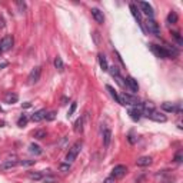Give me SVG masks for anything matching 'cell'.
Wrapping results in <instances>:
<instances>
[{"label":"cell","mask_w":183,"mask_h":183,"mask_svg":"<svg viewBox=\"0 0 183 183\" xmlns=\"http://www.w3.org/2000/svg\"><path fill=\"white\" fill-rule=\"evenodd\" d=\"M150 46V50L157 57L160 59H169V57H175L177 56V50L176 49H169V47H162V46H157V45H149Z\"/></svg>","instance_id":"6da1fadb"},{"label":"cell","mask_w":183,"mask_h":183,"mask_svg":"<svg viewBox=\"0 0 183 183\" xmlns=\"http://www.w3.org/2000/svg\"><path fill=\"white\" fill-rule=\"evenodd\" d=\"M119 99H120V105H123V106H135V107H139V106L142 105L140 100L136 96H132V94H127V93H122L119 96Z\"/></svg>","instance_id":"7a4b0ae2"},{"label":"cell","mask_w":183,"mask_h":183,"mask_svg":"<svg viewBox=\"0 0 183 183\" xmlns=\"http://www.w3.org/2000/svg\"><path fill=\"white\" fill-rule=\"evenodd\" d=\"M80 150H82V142H76V143L69 149V153L66 155V163H73V162L76 160L77 155L80 153Z\"/></svg>","instance_id":"3957f363"},{"label":"cell","mask_w":183,"mask_h":183,"mask_svg":"<svg viewBox=\"0 0 183 183\" xmlns=\"http://www.w3.org/2000/svg\"><path fill=\"white\" fill-rule=\"evenodd\" d=\"M40 76H42V67H40V66H36L34 69H32V72L29 73V76H27V83H29V85H36L40 80Z\"/></svg>","instance_id":"277c9868"},{"label":"cell","mask_w":183,"mask_h":183,"mask_svg":"<svg viewBox=\"0 0 183 183\" xmlns=\"http://www.w3.org/2000/svg\"><path fill=\"white\" fill-rule=\"evenodd\" d=\"M13 43H14L13 36H10V34L4 36L3 39L0 40V52H7V50H10V49L13 47Z\"/></svg>","instance_id":"5b68a950"},{"label":"cell","mask_w":183,"mask_h":183,"mask_svg":"<svg viewBox=\"0 0 183 183\" xmlns=\"http://www.w3.org/2000/svg\"><path fill=\"white\" fill-rule=\"evenodd\" d=\"M144 23H146V29H147V32L152 33V34H156V36H159V33H160V27H159V23H157L156 20L147 19Z\"/></svg>","instance_id":"8992f818"},{"label":"cell","mask_w":183,"mask_h":183,"mask_svg":"<svg viewBox=\"0 0 183 183\" xmlns=\"http://www.w3.org/2000/svg\"><path fill=\"white\" fill-rule=\"evenodd\" d=\"M126 172H127V167H126V166L118 164V166H115L113 170H112V177H115V179H122V177L126 175Z\"/></svg>","instance_id":"52a82bcc"},{"label":"cell","mask_w":183,"mask_h":183,"mask_svg":"<svg viewBox=\"0 0 183 183\" xmlns=\"http://www.w3.org/2000/svg\"><path fill=\"white\" fill-rule=\"evenodd\" d=\"M137 4H139V7H140V10H142L146 16H149V19H152V16H153V13H155V12H153V7H152L147 1H139Z\"/></svg>","instance_id":"ba28073f"},{"label":"cell","mask_w":183,"mask_h":183,"mask_svg":"<svg viewBox=\"0 0 183 183\" xmlns=\"http://www.w3.org/2000/svg\"><path fill=\"white\" fill-rule=\"evenodd\" d=\"M90 12H92L93 19L96 20L99 25H103V23H105V16H103V12H100V10H99V9H96V7H93Z\"/></svg>","instance_id":"9c48e42d"},{"label":"cell","mask_w":183,"mask_h":183,"mask_svg":"<svg viewBox=\"0 0 183 183\" xmlns=\"http://www.w3.org/2000/svg\"><path fill=\"white\" fill-rule=\"evenodd\" d=\"M124 85L127 86L132 92H135V93H136V92H139V85H137V80H135L132 76H129V77L126 79V83H124Z\"/></svg>","instance_id":"30bf717a"},{"label":"cell","mask_w":183,"mask_h":183,"mask_svg":"<svg viewBox=\"0 0 183 183\" xmlns=\"http://www.w3.org/2000/svg\"><path fill=\"white\" fill-rule=\"evenodd\" d=\"M152 160H153V159H152L150 156H142L136 160V164L140 166V167H146V166H150L152 164Z\"/></svg>","instance_id":"8fae6325"},{"label":"cell","mask_w":183,"mask_h":183,"mask_svg":"<svg viewBox=\"0 0 183 183\" xmlns=\"http://www.w3.org/2000/svg\"><path fill=\"white\" fill-rule=\"evenodd\" d=\"M17 100H19V96H17L16 93L9 92V93H6V94H4V102H6L7 105H13V103H16Z\"/></svg>","instance_id":"7c38bea8"},{"label":"cell","mask_w":183,"mask_h":183,"mask_svg":"<svg viewBox=\"0 0 183 183\" xmlns=\"http://www.w3.org/2000/svg\"><path fill=\"white\" fill-rule=\"evenodd\" d=\"M149 118H150L152 120H155V122H162V123H164V122L167 120L164 115H162V113H159V112H156V110L152 112V115L149 116Z\"/></svg>","instance_id":"4fadbf2b"},{"label":"cell","mask_w":183,"mask_h":183,"mask_svg":"<svg viewBox=\"0 0 183 183\" xmlns=\"http://www.w3.org/2000/svg\"><path fill=\"white\" fill-rule=\"evenodd\" d=\"M45 115H46V110H45V109L34 112V113L32 115V120H33V122H36V123H39V122H42V120L45 119Z\"/></svg>","instance_id":"5bb4252c"},{"label":"cell","mask_w":183,"mask_h":183,"mask_svg":"<svg viewBox=\"0 0 183 183\" xmlns=\"http://www.w3.org/2000/svg\"><path fill=\"white\" fill-rule=\"evenodd\" d=\"M99 59V65H100V67H102V70L103 72H107V69H109V63H107V60H106V56L103 54V53H100L97 56Z\"/></svg>","instance_id":"9a60e30c"},{"label":"cell","mask_w":183,"mask_h":183,"mask_svg":"<svg viewBox=\"0 0 183 183\" xmlns=\"http://www.w3.org/2000/svg\"><path fill=\"white\" fill-rule=\"evenodd\" d=\"M110 140H112V130L110 129H105L103 130V144L106 147L110 144Z\"/></svg>","instance_id":"2e32d148"},{"label":"cell","mask_w":183,"mask_h":183,"mask_svg":"<svg viewBox=\"0 0 183 183\" xmlns=\"http://www.w3.org/2000/svg\"><path fill=\"white\" fill-rule=\"evenodd\" d=\"M129 115H130V118L133 120H139V119L142 118V112H140V106H139V109H130L129 110Z\"/></svg>","instance_id":"e0dca14e"},{"label":"cell","mask_w":183,"mask_h":183,"mask_svg":"<svg viewBox=\"0 0 183 183\" xmlns=\"http://www.w3.org/2000/svg\"><path fill=\"white\" fill-rule=\"evenodd\" d=\"M162 109H163L164 112H169V113H175V112H176V105L169 103V102H164L163 105H162Z\"/></svg>","instance_id":"ac0fdd59"},{"label":"cell","mask_w":183,"mask_h":183,"mask_svg":"<svg viewBox=\"0 0 183 183\" xmlns=\"http://www.w3.org/2000/svg\"><path fill=\"white\" fill-rule=\"evenodd\" d=\"M29 152L37 156V155H42V152H43V150L40 149V146H39V144H36V143H30V146H29Z\"/></svg>","instance_id":"d6986e66"},{"label":"cell","mask_w":183,"mask_h":183,"mask_svg":"<svg viewBox=\"0 0 183 183\" xmlns=\"http://www.w3.org/2000/svg\"><path fill=\"white\" fill-rule=\"evenodd\" d=\"M27 176L32 180H42L43 179V172H29Z\"/></svg>","instance_id":"ffe728a7"},{"label":"cell","mask_w":183,"mask_h":183,"mask_svg":"<svg viewBox=\"0 0 183 183\" xmlns=\"http://www.w3.org/2000/svg\"><path fill=\"white\" fill-rule=\"evenodd\" d=\"M130 10H132V13H133V16H135V19L140 23V20H142V17H140V12L137 10V7H136L135 3H130ZM140 25H142V23H140Z\"/></svg>","instance_id":"44dd1931"},{"label":"cell","mask_w":183,"mask_h":183,"mask_svg":"<svg viewBox=\"0 0 183 183\" xmlns=\"http://www.w3.org/2000/svg\"><path fill=\"white\" fill-rule=\"evenodd\" d=\"M46 130H43V129H37V130L33 132V137L34 139H37V140H42V139H45L46 137Z\"/></svg>","instance_id":"7402d4cb"},{"label":"cell","mask_w":183,"mask_h":183,"mask_svg":"<svg viewBox=\"0 0 183 183\" xmlns=\"http://www.w3.org/2000/svg\"><path fill=\"white\" fill-rule=\"evenodd\" d=\"M74 132L76 133H82L83 132V118H79L74 122Z\"/></svg>","instance_id":"603a6c76"},{"label":"cell","mask_w":183,"mask_h":183,"mask_svg":"<svg viewBox=\"0 0 183 183\" xmlns=\"http://www.w3.org/2000/svg\"><path fill=\"white\" fill-rule=\"evenodd\" d=\"M106 90L109 92V94H110L112 97L115 99V100H116V102H118V103H120V99H119V94L118 93H116V90H115V89H113V87H112V86H106Z\"/></svg>","instance_id":"cb8c5ba5"},{"label":"cell","mask_w":183,"mask_h":183,"mask_svg":"<svg viewBox=\"0 0 183 183\" xmlns=\"http://www.w3.org/2000/svg\"><path fill=\"white\" fill-rule=\"evenodd\" d=\"M177 20H179L177 14L175 13V12H170L169 16H167V23H170V25H176Z\"/></svg>","instance_id":"d4e9b609"},{"label":"cell","mask_w":183,"mask_h":183,"mask_svg":"<svg viewBox=\"0 0 183 183\" xmlns=\"http://www.w3.org/2000/svg\"><path fill=\"white\" fill-rule=\"evenodd\" d=\"M17 164H19L17 160H7V162H4V163L1 164V169H10V167H14Z\"/></svg>","instance_id":"484cf974"},{"label":"cell","mask_w":183,"mask_h":183,"mask_svg":"<svg viewBox=\"0 0 183 183\" xmlns=\"http://www.w3.org/2000/svg\"><path fill=\"white\" fill-rule=\"evenodd\" d=\"M54 67H56L59 72H63L65 65H63V60H62V57H56V59H54Z\"/></svg>","instance_id":"4316f807"},{"label":"cell","mask_w":183,"mask_h":183,"mask_svg":"<svg viewBox=\"0 0 183 183\" xmlns=\"http://www.w3.org/2000/svg\"><path fill=\"white\" fill-rule=\"evenodd\" d=\"M107 72L110 73L113 77H118V76H120V70H119L118 66H110V67L107 69Z\"/></svg>","instance_id":"83f0119b"},{"label":"cell","mask_w":183,"mask_h":183,"mask_svg":"<svg viewBox=\"0 0 183 183\" xmlns=\"http://www.w3.org/2000/svg\"><path fill=\"white\" fill-rule=\"evenodd\" d=\"M42 180L45 183H57V177L53 176V175H46V176H43Z\"/></svg>","instance_id":"f1b7e54d"},{"label":"cell","mask_w":183,"mask_h":183,"mask_svg":"<svg viewBox=\"0 0 183 183\" xmlns=\"http://www.w3.org/2000/svg\"><path fill=\"white\" fill-rule=\"evenodd\" d=\"M27 120H29V119H27V116H26V115H23V116L17 120V126H19V127H25V126L27 124Z\"/></svg>","instance_id":"f546056e"},{"label":"cell","mask_w":183,"mask_h":183,"mask_svg":"<svg viewBox=\"0 0 183 183\" xmlns=\"http://www.w3.org/2000/svg\"><path fill=\"white\" fill-rule=\"evenodd\" d=\"M45 119H46V120H49V122L54 120V119H56V112L52 110V112H49V113H46V115H45Z\"/></svg>","instance_id":"4dcf8cb0"},{"label":"cell","mask_w":183,"mask_h":183,"mask_svg":"<svg viewBox=\"0 0 183 183\" xmlns=\"http://www.w3.org/2000/svg\"><path fill=\"white\" fill-rule=\"evenodd\" d=\"M59 170L60 172H63V173L69 172V170H70V163H60L59 164Z\"/></svg>","instance_id":"1f68e13d"},{"label":"cell","mask_w":183,"mask_h":183,"mask_svg":"<svg viewBox=\"0 0 183 183\" xmlns=\"http://www.w3.org/2000/svg\"><path fill=\"white\" fill-rule=\"evenodd\" d=\"M172 36L175 37V40L177 42V45H182L183 43V40H182V37H180V33L179 32H172Z\"/></svg>","instance_id":"d6a6232c"},{"label":"cell","mask_w":183,"mask_h":183,"mask_svg":"<svg viewBox=\"0 0 183 183\" xmlns=\"http://www.w3.org/2000/svg\"><path fill=\"white\" fill-rule=\"evenodd\" d=\"M34 163H36V160H22V162H19V164H22V166H32Z\"/></svg>","instance_id":"836d02e7"},{"label":"cell","mask_w":183,"mask_h":183,"mask_svg":"<svg viewBox=\"0 0 183 183\" xmlns=\"http://www.w3.org/2000/svg\"><path fill=\"white\" fill-rule=\"evenodd\" d=\"M16 4L19 6V9H20V12H22V13H23V12L26 10V3H25V1H17Z\"/></svg>","instance_id":"e575fe53"},{"label":"cell","mask_w":183,"mask_h":183,"mask_svg":"<svg viewBox=\"0 0 183 183\" xmlns=\"http://www.w3.org/2000/svg\"><path fill=\"white\" fill-rule=\"evenodd\" d=\"M76 107H77V105H76V103H72V106H70V110H69V113H67V118H70L73 113H74Z\"/></svg>","instance_id":"d590c367"},{"label":"cell","mask_w":183,"mask_h":183,"mask_svg":"<svg viewBox=\"0 0 183 183\" xmlns=\"http://www.w3.org/2000/svg\"><path fill=\"white\" fill-rule=\"evenodd\" d=\"M175 162H176V163H180V162H182V150H179L176 153V156H175Z\"/></svg>","instance_id":"8d00e7d4"},{"label":"cell","mask_w":183,"mask_h":183,"mask_svg":"<svg viewBox=\"0 0 183 183\" xmlns=\"http://www.w3.org/2000/svg\"><path fill=\"white\" fill-rule=\"evenodd\" d=\"M105 183H116V179H115V177H107V179H106L105 180Z\"/></svg>","instance_id":"74e56055"},{"label":"cell","mask_w":183,"mask_h":183,"mask_svg":"<svg viewBox=\"0 0 183 183\" xmlns=\"http://www.w3.org/2000/svg\"><path fill=\"white\" fill-rule=\"evenodd\" d=\"M6 66H9V63H7V62H3V63H0V70H1L3 67H6Z\"/></svg>","instance_id":"f35d334b"},{"label":"cell","mask_w":183,"mask_h":183,"mask_svg":"<svg viewBox=\"0 0 183 183\" xmlns=\"http://www.w3.org/2000/svg\"><path fill=\"white\" fill-rule=\"evenodd\" d=\"M30 106H32V103H29V102H27V103H23V107H25V109H29Z\"/></svg>","instance_id":"ab89813d"},{"label":"cell","mask_w":183,"mask_h":183,"mask_svg":"<svg viewBox=\"0 0 183 183\" xmlns=\"http://www.w3.org/2000/svg\"><path fill=\"white\" fill-rule=\"evenodd\" d=\"M129 142H130L132 144H133V143H135V142H136V140H135V137L132 136V135H130V136H129Z\"/></svg>","instance_id":"60d3db41"},{"label":"cell","mask_w":183,"mask_h":183,"mask_svg":"<svg viewBox=\"0 0 183 183\" xmlns=\"http://www.w3.org/2000/svg\"><path fill=\"white\" fill-rule=\"evenodd\" d=\"M69 99L67 97H62V105H66V102H67Z\"/></svg>","instance_id":"b9f144b4"},{"label":"cell","mask_w":183,"mask_h":183,"mask_svg":"<svg viewBox=\"0 0 183 183\" xmlns=\"http://www.w3.org/2000/svg\"><path fill=\"white\" fill-rule=\"evenodd\" d=\"M0 27H4V23H3V19H0Z\"/></svg>","instance_id":"7bdbcfd3"}]
</instances>
